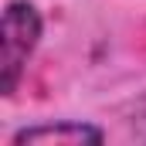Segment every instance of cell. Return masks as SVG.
Wrapping results in <instances>:
<instances>
[{"label": "cell", "instance_id": "obj_1", "mask_svg": "<svg viewBox=\"0 0 146 146\" xmlns=\"http://www.w3.org/2000/svg\"><path fill=\"white\" fill-rule=\"evenodd\" d=\"M44 31V21L34 3L27 0H10L0 21V92L14 95L21 75L27 68V58L34 54L37 41Z\"/></svg>", "mask_w": 146, "mask_h": 146}, {"label": "cell", "instance_id": "obj_2", "mask_svg": "<svg viewBox=\"0 0 146 146\" xmlns=\"http://www.w3.org/2000/svg\"><path fill=\"white\" fill-rule=\"evenodd\" d=\"M106 139V133L92 122H78V119H58V122H37L24 126L10 136L14 146L27 143H58V146H99Z\"/></svg>", "mask_w": 146, "mask_h": 146}]
</instances>
